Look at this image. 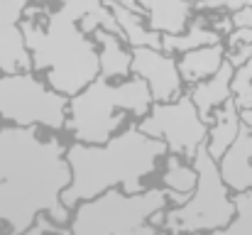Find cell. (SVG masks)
<instances>
[{"mask_svg":"<svg viewBox=\"0 0 252 235\" xmlns=\"http://www.w3.org/2000/svg\"><path fill=\"white\" fill-rule=\"evenodd\" d=\"M69 142L44 125H0V228L27 235L37 216L47 213L69 226L71 208L64 191L71 184Z\"/></svg>","mask_w":252,"mask_h":235,"instance_id":"1","label":"cell"},{"mask_svg":"<svg viewBox=\"0 0 252 235\" xmlns=\"http://www.w3.org/2000/svg\"><path fill=\"white\" fill-rule=\"evenodd\" d=\"M167 155V142L147 135L137 120H130L103 145L71 140L66 159L74 179L64 191V203L74 211L81 201L113 186H120L127 194L145 191L147 181L159 171Z\"/></svg>","mask_w":252,"mask_h":235,"instance_id":"2","label":"cell"},{"mask_svg":"<svg viewBox=\"0 0 252 235\" xmlns=\"http://www.w3.org/2000/svg\"><path fill=\"white\" fill-rule=\"evenodd\" d=\"M100 0H64V7L49 17L47 27L22 22L25 42L32 54V67L47 74V83L66 96H74L100 76V47L95 37H86L79 20Z\"/></svg>","mask_w":252,"mask_h":235,"instance_id":"3","label":"cell"},{"mask_svg":"<svg viewBox=\"0 0 252 235\" xmlns=\"http://www.w3.org/2000/svg\"><path fill=\"white\" fill-rule=\"evenodd\" d=\"M155 103L152 88L145 78L125 76V81H110L95 76L74 96H69L66 128L71 140L103 145L120 133L130 120H140Z\"/></svg>","mask_w":252,"mask_h":235,"instance_id":"4","label":"cell"},{"mask_svg":"<svg viewBox=\"0 0 252 235\" xmlns=\"http://www.w3.org/2000/svg\"><path fill=\"white\" fill-rule=\"evenodd\" d=\"M169 206L171 199L164 186H147L137 194L113 186L74 208L69 231L71 235H157L159 228L152 216Z\"/></svg>","mask_w":252,"mask_h":235,"instance_id":"5","label":"cell"},{"mask_svg":"<svg viewBox=\"0 0 252 235\" xmlns=\"http://www.w3.org/2000/svg\"><path fill=\"white\" fill-rule=\"evenodd\" d=\"M193 167L198 169L196 191L189 196L186 203L169 206L164 211L162 231L169 233H220L235 218V199L233 189L225 184L220 174L218 159L208 152L203 142L193 157Z\"/></svg>","mask_w":252,"mask_h":235,"instance_id":"6","label":"cell"},{"mask_svg":"<svg viewBox=\"0 0 252 235\" xmlns=\"http://www.w3.org/2000/svg\"><path fill=\"white\" fill-rule=\"evenodd\" d=\"M69 96L52 88L34 71L0 69V125H44L64 133Z\"/></svg>","mask_w":252,"mask_h":235,"instance_id":"7","label":"cell"},{"mask_svg":"<svg viewBox=\"0 0 252 235\" xmlns=\"http://www.w3.org/2000/svg\"><path fill=\"white\" fill-rule=\"evenodd\" d=\"M137 125L152 135L164 140L171 155H181L193 162L198 147L208 140L211 125L201 118L198 105L193 103L191 93L184 91L174 101H155L150 113L137 120Z\"/></svg>","mask_w":252,"mask_h":235,"instance_id":"8","label":"cell"},{"mask_svg":"<svg viewBox=\"0 0 252 235\" xmlns=\"http://www.w3.org/2000/svg\"><path fill=\"white\" fill-rule=\"evenodd\" d=\"M132 76L145 78L155 101H174L184 93L179 59L162 47H132Z\"/></svg>","mask_w":252,"mask_h":235,"instance_id":"9","label":"cell"},{"mask_svg":"<svg viewBox=\"0 0 252 235\" xmlns=\"http://www.w3.org/2000/svg\"><path fill=\"white\" fill-rule=\"evenodd\" d=\"M233 76H235V64H233L230 59H225L223 67L211 78H203V81L189 86V93H191L193 103L198 105L201 118H203L208 125L213 123L216 108H220V105L233 96Z\"/></svg>","mask_w":252,"mask_h":235,"instance_id":"10","label":"cell"},{"mask_svg":"<svg viewBox=\"0 0 252 235\" xmlns=\"http://www.w3.org/2000/svg\"><path fill=\"white\" fill-rule=\"evenodd\" d=\"M243 128V110L235 101V96H230L220 108H216L213 113V123H211V130H208V152L220 159V157L228 152V147L235 142L238 133Z\"/></svg>","mask_w":252,"mask_h":235,"instance_id":"11","label":"cell"},{"mask_svg":"<svg viewBox=\"0 0 252 235\" xmlns=\"http://www.w3.org/2000/svg\"><path fill=\"white\" fill-rule=\"evenodd\" d=\"M98 47H100V76L123 78L132 76V49H125V39L105 27H98L93 32Z\"/></svg>","mask_w":252,"mask_h":235,"instance_id":"12","label":"cell"},{"mask_svg":"<svg viewBox=\"0 0 252 235\" xmlns=\"http://www.w3.org/2000/svg\"><path fill=\"white\" fill-rule=\"evenodd\" d=\"M225 59H228V54H225V47L220 42L203 44V47H196V49H189L181 54L179 71H181L184 81L191 86V83H198L203 78H211L223 67Z\"/></svg>","mask_w":252,"mask_h":235,"instance_id":"13","label":"cell"},{"mask_svg":"<svg viewBox=\"0 0 252 235\" xmlns=\"http://www.w3.org/2000/svg\"><path fill=\"white\" fill-rule=\"evenodd\" d=\"M198 184V169L193 167V162H184L181 155H171L169 152L164 157V169H162V186L169 191L171 206L186 203L189 196L196 191Z\"/></svg>","mask_w":252,"mask_h":235,"instance_id":"14","label":"cell"},{"mask_svg":"<svg viewBox=\"0 0 252 235\" xmlns=\"http://www.w3.org/2000/svg\"><path fill=\"white\" fill-rule=\"evenodd\" d=\"M110 10H113V15L118 17V22L125 32V42H130L132 47H162V34L145 30L142 22H137V17L130 10L120 7L118 2H110Z\"/></svg>","mask_w":252,"mask_h":235,"instance_id":"15","label":"cell"},{"mask_svg":"<svg viewBox=\"0 0 252 235\" xmlns=\"http://www.w3.org/2000/svg\"><path fill=\"white\" fill-rule=\"evenodd\" d=\"M216 42H220V34L218 32H213V30H206V27H201V25H191V32L186 34V37H181V34H162V49H167L171 54H184V52H189V49H196V47H203V44H216Z\"/></svg>","mask_w":252,"mask_h":235,"instance_id":"16","label":"cell"},{"mask_svg":"<svg viewBox=\"0 0 252 235\" xmlns=\"http://www.w3.org/2000/svg\"><path fill=\"white\" fill-rule=\"evenodd\" d=\"M235 218L228 228H223L220 235H252V189L235 191Z\"/></svg>","mask_w":252,"mask_h":235,"instance_id":"17","label":"cell"},{"mask_svg":"<svg viewBox=\"0 0 252 235\" xmlns=\"http://www.w3.org/2000/svg\"><path fill=\"white\" fill-rule=\"evenodd\" d=\"M233 96L240 105V110L252 108V57L248 62L235 67V76H233Z\"/></svg>","mask_w":252,"mask_h":235,"instance_id":"18","label":"cell"},{"mask_svg":"<svg viewBox=\"0 0 252 235\" xmlns=\"http://www.w3.org/2000/svg\"><path fill=\"white\" fill-rule=\"evenodd\" d=\"M243 120H245V123H252V108H245V110H243Z\"/></svg>","mask_w":252,"mask_h":235,"instance_id":"19","label":"cell"},{"mask_svg":"<svg viewBox=\"0 0 252 235\" xmlns=\"http://www.w3.org/2000/svg\"><path fill=\"white\" fill-rule=\"evenodd\" d=\"M0 233H2V228H0Z\"/></svg>","mask_w":252,"mask_h":235,"instance_id":"20","label":"cell"}]
</instances>
